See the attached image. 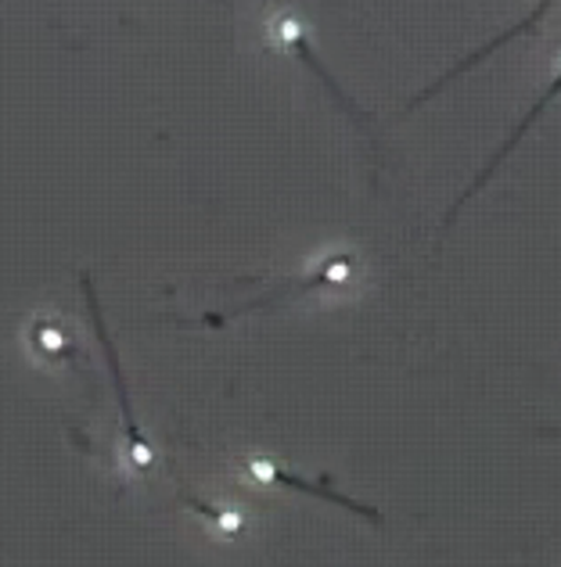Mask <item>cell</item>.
<instances>
[{"mask_svg":"<svg viewBox=\"0 0 561 567\" xmlns=\"http://www.w3.org/2000/svg\"><path fill=\"white\" fill-rule=\"evenodd\" d=\"M558 94H561V69H558V76H554V80L548 83V91H543V97H540V101L533 104V112H529V115L522 118V123H519V130H514V133H511V137L504 141V147H500V152L493 155V162H490V166H486V169H482V173L476 176V184H471V187H468V190L461 194V202H468V198H471V194H476V190H482V184H486V181H490V176L497 173V166H500V162H504V158H508V152H511V147H514V144H519V141L526 137V133H529V126H533V123H537V118H540V112H543V109H548V104H551V101H554ZM461 202H457V205L450 208V219L457 216V208H461Z\"/></svg>","mask_w":561,"mask_h":567,"instance_id":"6da1fadb","label":"cell"},{"mask_svg":"<svg viewBox=\"0 0 561 567\" xmlns=\"http://www.w3.org/2000/svg\"><path fill=\"white\" fill-rule=\"evenodd\" d=\"M280 37H285V43H292V51L299 54L303 62H306L309 69H314L320 80H324V86H328V91H332V97H335L338 104H343L346 112H353V118H357V123H364V112H357V104H353L343 91H338L335 80L328 76V69H324V65L317 62V54H314V48H309V40H306V29H303L299 22H295V19H288V22H280Z\"/></svg>","mask_w":561,"mask_h":567,"instance_id":"7a4b0ae2","label":"cell"},{"mask_svg":"<svg viewBox=\"0 0 561 567\" xmlns=\"http://www.w3.org/2000/svg\"><path fill=\"white\" fill-rule=\"evenodd\" d=\"M540 14H548V4H540V8L533 11V19H526L522 25H511V29H508V33H500V37H497V40L490 43V48H482V51H476V54H471V58H465V62H461V65H453V69L447 72V76H442L439 83H432V86H428V91H421V94H418L415 101H410V104H425V101H428V97H432V94H439V91H442V86H447L450 80H457V76H461V72H468L471 65H479V62H482V58H486V54H493L497 48H504V43H508V40H514V37H519V33H526V29H529V25H537V19H540Z\"/></svg>","mask_w":561,"mask_h":567,"instance_id":"3957f363","label":"cell"},{"mask_svg":"<svg viewBox=\"0 0 561 567\" xmlns=\"http://www.w3.org/2000/svg\"><path fill=\"white\" fill-rule=\"evenodd\" d=\"M548 435H551V439H561V431H548Z\"/></svg>","mask_w":561,"mask_h":567,"instance_id":"277c9868","label":"cell"}]
</instances>
